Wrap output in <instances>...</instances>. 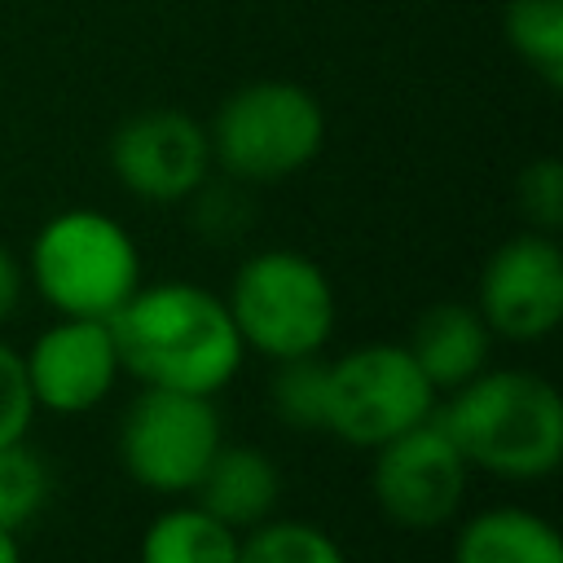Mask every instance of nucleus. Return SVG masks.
I'll return each instance as SVG.
<instances>
[{
    "mask_svg": "<svg viewBox=\"0 0 563 563\" xmlns=\"http://www.w3.org/2000/svg\"><path fill=\"white\" fill-rule=\"evenodd\" d=\"M466 466L501 479H545L563 457V400L532 369H479L435 413Z\"/></svg>",
    "mask_w": 563,
    "mask_h": 563,
    "instance_id": "f03ea898",
    "label": "nucleus"
},
{
    "mask_svg": "<svg viewBox=\"0 0 563 563\" xmlns=\"http://www.w3.org/2000/svg\"><path fill=\"white\" fill-rule=\"evenodd\" d=\"M466 457L435 422V413L374 449L369 493L378 510L409 532L444 528L466 497Z\"/></svg>",
    "mask_w": 563,
    "mask_h": 563,
    "instance_id": "6e6552de",
    "label": "nucleus"
},
{
    "mask_svg": "<svg viewBox=\"0 0 563 563\" xmlns=\"http://www.w3.org/2000/svg\"><path fill=\"white\" fill-rule=\"evenodd\" d=\"M506 40L545 84L563 79V0H510Z\"/></svg>",
    "mask_w": 563,
    "mask_h": 563,
    "instance_id": "a211bd4d",
    "label": "nucleus"
},
{
    "mask_svg": "<svg viewBox=\"0 0 563 563\" xmlns=\"http://www.w3.org/2000/svg\"><path fill=\"white\" fill-rule=\"evenodd\" d=\"M435 413V387L418 369L405 343H361L325 361V422L321 431L356 449L427 422Z\"/></svg>",
    "mask_w": 563,
    "mask_h": 563,
    "instance_id": "423d86ee",
    "label": "nucleus"
},
{
    "mask_svg": "<svg viewBox=\"0 0 563 563\" xmlns=\"http://www.w3.org/2000/svg\"><path fill=\"white\" fill-rule=\"evenodd\" d=\"M519 211L541 233H554L563 224V167H559V158H537L519 172Z\"/></svg>",
    "mask_w": 563,
    "mask_h": 563,
    "instance_id": "aec40b11",
    "label": "nucleus"
},
{
    "mask_svg": "<svg viewBox=\"0 0 563 563\" xmlns=\"http://www.w3.org/2000/svg\"><path fill=\"white\" fill-rule=\"evenodd\" d=\"M48 501V471L22 440L0 444V528L31 523Z\"/></svg>",
    "mask_w": 563,
    "mask_h": 563,
    "instance_id": "6ab92c4d",
    "label": "nucleus"
},
{
    "mask_svg": "<svg viewBox=\"0 0 563 563\" xmlns=\"http://www.w3.org/2000/svg\"><path fill=\"white\" fill-rule=\"evenodd\" d=\"M229 317L242 343L268 361L321 352L334 334V286L299 251H255L229 286Z\"/></svg>",
    "mask_w": 563,
    "mask_h": 563,
    "instance_id": "20e7f679",
    "label": "nucleus"
},
{
    "mask_svg": "<svg viewBox=\"0 0 563 563\" xmlns=\"http://www.w3.org/2000/svg\"><path fill=\"white\" fill-rule=\"evenodd\" d=\"M453 563H563V541L545 515L528 506H493L457 528Z\"/></svg>",
    "mask_w": 563,
    "mask_h": 563,
    "instance_id": "4468645a",
    "label": "nucleus"
},
{
    "mask_svg": "<svg viewBox=\"0 0 563 563\" xmlns=\"http://www.w3.org/2000/svg\"><path fill=\"white\" fill-rule=\"evenodd\" d=\"M475 312L484 325L515 343H537L563 321V251L554 233L523 229L506 238L479 273Z\"/></svg>",
    "mask_w": 563,
    "mask_h": 563,
    "instance_id": "1a4fd4ad",
    "label": "nucleus"
},
{
    "mask_svg": "<svg viewBox=\"0 0 563 563\" xmlns=\"http://www.w3.org/2000/svg\"><path fill=\"white\" fill-rule=\"evenodd\" d=\"M194 501L229 523L233 532H246L264 523L282 501V471L277 462L255 444H220L202 479L194 484Z\"/></svg>",
    "mask_w": 563,
    "mask_h": 563,
    "instance_id": "f8f14e48",
    "label": "nucleus"
},
{
    "mask_svg": "<svg viewBox=\"0 0 563 563\" xmlns=\"http://www.w3.org/2000/svg\"><path fill=\"white\" fill-rule=\"evenodd\" d=\"M31 418H35V396H31V383H26L22 352L0 343V444L22 440Z\"/></svg>",
    "mask_w": 563,
    "mask_h": 563,
    "instance_id": "412c9836",
    "label": "nucleus"
},
{
    "mask_svg": "<svg viewBox=\"0 0 563 563\" xmlns=\"http://www.w3.org/2000/svg\"><path fill=\"white\" fill-rule=\"evenodd\" d=\"M0 563H22V545L13 528H0Z\"/></svg>",
    "mask_w": 563,
    "mask_h": 563,
    "instance_id": "5701e85b",
    "label": "nucleus"
},
{
    "mask_svg": "<svg viewBox=\"0 0 563 563\" xmlns=\"http://www.w3.org/2000/svg\"><path fill=\"white\" fill-rule=\"evenodd\" d=\"M409 356L427 374L435 391H453L488 369L493 330L475 312V303H431L409 330Z\"/></svg>",
    "mask_w": 563,
    "mask_h": 563,
    "instance_id": "ddd939ff",
    "label": "nucleus"
},
{
    "mask_svg": "<svg viewBox=\"0 0 563 563\" xmlns=\"http://www.w3.org/2000/svg\"><path fill=\"white\" fill-rule=\"evenodd\" d=\"M268 405L290 431H321L325 422V356L303 352L273 361Z\"/></svg>",
    "mask_w": 563,
    "mask_h": 563,
    "instance_id": "f3484780",
    "label": "nucleus"
},
{
    "mask_svg": "<svg viewBox=\"0 0 563 563\" xmlns=\"http://www.w3.org/2000/svg\"><path fill=\"white\" fill-rule=\"evenodd\" d=\"M238 563H347L339 541L308 519H264L238 537Z\"/></svg>",
    "mask_w": 563,
    "mask_h": 563,
    "instance_id": "dca6fc26",
    "label": "nucleus"
},
{
    "mask_svg": "<svg viewBox=\"0 0 563 563\" xmlns=\"http://www.w3.org/2000/svg\"><path fill=\"white\" fill-rule=\"evenodd\" d=\"M211 158L246 185L286 180L308 167L325 141V114L317 97L286 79H260L238 88L207 132Z\"/></svg>",
    "mask_w": 563,
    "mask_h": 563,
    "instance_id": "39448f33",
    "label": "nucleus"
},
{
    "mask_svg": "<svg viewBox=\"0 0 563 563\" xmlns=\"http://www.w3.org/2000/svg\"><path fill=\"white\" fill-rule=\"evenodd\" d=\"M238 537L198 501L154 515L141 537V563H238Z\"/></svg>",
    "mask_w": 563,
    "mask_h": 563,
    "instance_id": "2eb2a0df",
    "label": "nucleus"
},
{
    "mask_svg": "<svg viewBox=\"0 0 563 563\" xmlns=\"http://www.w3.org/2000/svg\"><path fill=\"white\" fill-rule=\"evenodd\" d=\"M220 444H224L220 413L211 396H194V391L141 387L119 422L123 471L141 488L163 497L194 493Z\"/></svg>",
    "mask_w": 563,
    "mask_h": 563,
    "instance_id": "0eeeda50",
    "label": "nucleus"
},
{
    "mask_svg": "<svg viewBox=\"0 0 563 563\" xmlns=\"http://www.w3.org/2000/svg\"><path fill=\"white\" fill-rule=\"evenodd\" d=\"M31 282L53 312L110 321L141 286V255L119 220L92 207H70L35 233Z\"/></svg>",
    "mask_w": 563,
    "mask_h": 563,
    "instance_id": "7ed1b4c3",
    "label": "nucleus"
},
{
    "mask_svg": "<svg viewBox=\"0 0 563 563\" xmlns=\"http://www.w3.org/2000/svg\"><path fill=\"white\" fill-rule=\"evenodd\" d=\"M119 185L145 202H180L211 172L207 128L185 110H141L110 141Z\"/></svg>",
    "mask_w": 563,
    "mask_h": 563,
    "instance_id": "9d476101",
    "label": "nucleus"
},
{
    "mask_svg": "<svg viewBox=\"0 0 563 563\" xmlns=\"http://www.w3.org/2000/svg\"><path fill=\"white\" fill-rule=\"evenodd\" d=\"M22 365H26L35 409L88 413L110 396L119 378V352H114L110 321L62 317L48 330H40Z\"/></svg>",
    "mask_w": 563,
    "mask_h": 563,
    "instance_id": "9b49d317",
    "label": "nucleus"
},
{
    "mask_svg": "<svg viewBox=\"0 0 563 563\" xmlns=\"http://www.w3.org/2000/svg\"><path fill=\"white\" fill-rule=\"evenodd\" d=\"M18 299H22V268H18V260L0 246V325L18 312Z\"/></svg>",
    "mask_w": 563,
    "mask_h": 563,
    "instance_id": "4be33fe9",
    "label": "nucleus"
},
{
    "mask_svg": "<svg viewBox=\"0 0 563 563\" xmlns=\"http://www.w3.org/2000/svg\"><path fill=\"white\" fill-rule=\"evenodd\" d=\"M119 369L141 387H172L216 396L242 369L246 343L229 317V303L198 282L136 286L110 317Z\"/></svg>",
    "mask_w": 563,
    "mask_h": 563,
    "instance_id": "f257e3e1",
    "label": "nucleus"
}]
</instances>
